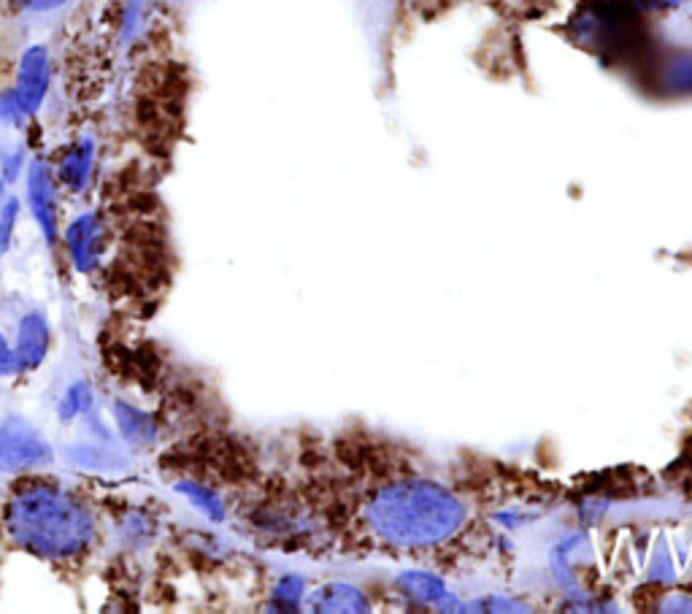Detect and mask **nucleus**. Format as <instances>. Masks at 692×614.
Here are the masks:
<instances>
[{"instance_id": "obj_1", "label": "nucleus", "mask_w": 692, "mask_h": 614, "mask_svg": "<svg viewBox=\"0 0 692 614\" xmlns=\"http://www.w3.org/2000/svg\"><path fill=\"white\" fill-rule=\"evenodd\" d=\"M363 520L368 537L385 550L422 555L463 531L465 504L430 479H396L368 495Z\"/></svg>"}, {"instance_id": "obj_2", "label": "nucleus", "mask_w": 692, "mask_h": 614, "mask_svg": "<svg viewBox=\"0 0 692 614\" xmlns=\"http://www.w3.org/2000/svg\"><path fill=\"white\" fill-rule=\"evenodd\" d=\"M3 526L11 542L44 561L82 557L98 537L93 509L69 490L49 484L16 490L5 504Z\"/></svg>"}, {"instance_id": "obj_3", "label": "nucleus", "mask_w": 692, "mask_h": 614, "mask_svg": "<svg viewBox=\"0 0 692 614\" xmlns=\"http://www.w3.org/2000/svg\"><path fill=\"white\" fill-rule=\"evenodd\" d=\"M54 449L41 431L22 417H9L0 422V471L22 474V471L44 469L52 463Z\"/></svg>"}, {"instance_id": "obj_4", "label": "nucleus", "mask_w": 692, "mask_h": 614, "mask_svg": "<svg viewBox=\"0 0 692 614\" xmlns=\"http://www.w3.org/2000/svg\"><path fill=\"white\" fill-rule=\"evenodd\" d=\"M25 198L31 206L33 219H36L38 230H41L44 241L49 246L58 244L60 239V222H58V184H54V171L49 162L33 160L25 173Z\"/></svg>"}, {"instance_id": "obj_5", "label": "nucleus", "mask_w": 692, "mask_h": 614, "mask_svg": "<svg viewBox=\"0 0 692 614\" xmlns=\"http://www.w3.org/2000/svg\"><path fill=\"white\" fill-rule=\"evenodd\" d=\"M49 84H52V60H49V49L44 44H33L22 52L20 65H16V84L14 93L20 98L22 109L27 117L36 115L44 106L49 95Z\"/></svg>"}, {"instance_id": "obj_6", "label": "nucleus", "mask_w": 692, "mask_h": 614, "mask_svg": "<svg viewBox=\"0 0 692 614\" xmlns=\"http://www.w3.org/2000/svg\"><path fill=\"white\" fill-rule=\"evenodd\" d=\"M65 250L78 274H93L104 257V225L93 212H84L73 217L63 233Z\"/></svg>"}, {"instance_id": "obj_7", "label": "nucleus", "mask_w": 692, "mask_h": 614, "mask_svg": "<svg viewBox=\"0 0 692 614\" xmlns=\"http://www.w3.org/2000/svg\"><path fill=\"white\" fill-rule=\"evenodd\" d=\"M49 320L44 312H27L20 317L14 341V371H33L49 354Z\"/></svg>"}, {"instance_id": "obj_8", "label": "nucleus", "mask_w": 692, "mask_h": 614, "mask_svg": "<svg viewBox=\"0 0 692 614\" xmlns=\"http://www.w3.org/2000/svg\"><path fill=\"white\" fill-rule=\"evenodd\" d=\"M95 171V141L89 136L78 139L69 146L58 166V179L71 193H84Z\"/></svg>"}, {"instance_id": "obj_9", "label": "nucleus", "mask_w": 692, "mask_h": 614, "mask_svg": "<svg viewBox=\"0 0 692 614\" xmlns=\"http://www.w3.org/2000/svg\"><path fill=\"white\" fill-rule=\"evenodd\" d=\"M114 422H117V431H120V436L125 438L131 447H149V444H155L157 438V425L155 420H151L149 411L133 407V404H125V401H117L114 404Z\"/></svg>"}, {"instance_id": "obj_10", "label": "nucleus", "mask_w": 692, "mask_h": 614, "mask_svg": "<svg viewBox=\"0 0 692 614\" xmlns=\"http://www.w3.org/2000/svg\"><path fill=\"white\" fill-rule=\"evenodd\" d=\"M312 606L314 610H323V612H354V610H365L363 595L357 590L347 588V585H328V588L317 590L312 595Z\"/></svg>"}, {"instance_id": "obj_11", "label": "nucleus", "mask_w": 692, "mask_h": 614, "mask_svg": "<svg viewBox=\"0 0 692 614\" xmlns=\"http://www.w3.org/2000/svg\"><path fill=\"white\" fill-rule=\"evenodd\" d=\"M177 493H182L184 498L195 506V509L204 511L208 520L219 522L224 517L222 498H219L211 487H206V484L193 482V479H184V482H177Z\"/></svg>"}, {"instance_id": "obj_12", "label": "nucleus", "mask_w": 692, "mask_h": 614, "mask_svg": "<svg viewBox=\"0 0 692 614\" xmlns=\"http://www.w3.org/2000/svg\"><path fill=\"white\" fill-rule=\"evenodd\" d=\"M95 409V396L89 382H73L69 390L63 393L58 404V417L63 422L78 420V417H89Z\"/></svg>"}, {"instance_id": "obj_13", "label": "nucleus", "mask_w": 692, "mask_h": 614, "mask_svg": "<svg viewBox=\"0 0 692 614\" xmlns=\"http://www.w3.org/2000/svg\"><path fill=\"white\" fill-rule=\"evenodd\" d=\"M71 460L82 469L89 471H114L125 466V458L117 455L114 449H106V447H93V444H82V447H71Z\"/></svg>"}, {"instance_id": "obj_14", "label": "nucleus", "mask_w": 692, "mask_h": 614, "mask_svg": "<svg viewBox=\"0 0 692 614\" xmlns=\"http://www.w3.org/2000/svg\"><path fill=\"white\" fill-rule=\"evenodd\" d=\"M403 588H406L416 601L444 599V582L436 577H427V574H409V577H403Z\"/></svg>"}, {"instance_id": "obj_15", "label": "nucleus", "mask_w": 692, "mask_h": 614, "mask_svg": "<svg viewBox=\"0 0 692 614\" xmlns=\"http://www.w3.org/2000/svg\"><path fill=\"white\" fill-rule=\"evenodd\" d=\"M25 120H27V115H25V109H22L20 98H16L14 87L3 89V93H0V122L9 128H20Z\"/></svg>"}, {"instance_id": "obj_16", "label": "nucleus", "mask_w": 692, "mask_h": 614, "mask_svg": "<svg viewBox=\"0 0 692 614\" xmlns=\"http://www.w3.org/2000/svg\"><path fill=\"white\" fill-rule=\"evenodd\" d=\"M16 219H20V198H5L3 206H0V257H3L5 246H9Z\"/></svg>"}, {"instance_id": "obj_17", "label": "nucleus", "mask_w": 692, "mask_h": 614, "mask_svg": "<svg viewBox=\"0 0 692 614\" xmlns=\"http://www.w3.org/2000/svg\"><path fill=\"white\" fill-rule=\"evenodd\" d=\"M22 168H25V149H14L9 155H3V166H0V173H3V184L16 182L22 177Z\"/></svg>"}, {"instance_id": "obj_18", "label": "nucleus", "mask_w": 692, "mask_h": 614, "mask_svg": "<svg viewBox=\"0 0 692 614\" xmlns=\"http://www.w3.org/2000/svg\"><path fill=\"white\" fill-rule=\"evenodd\" d=\"M668 82L677 89H692V58L673 63L671 71H668Z\"/></svg>"}, {"instance_id": "obj_19", "label": "nucleus", "mask_w": 692, "mask_h": 614, "mask_svg": "<svg viewBox=\"0 0 692 614\" xmlns=\"http://www.w3.org/2000/svg\"><path fill=\"white\" fill-rule=\"evenodd\" d=\"M11 371H14V347L0 334V376L11 374Z\"/></svg>"}, {"instance_id": "obj_20", "label": "nucleus", "mask_w": 692, "mask_h": 614, "mask_svg": "<svg viewBox=\"0 0 692 614\" xmlns=\"http://www.w3.org/2000/svg\"><path fill=\"white\" fill-rule=\"evenodd\" d=\"M16 3L27 11H52L58 5H63L65 0H16Z\"/></svg>"}, {"instance_id": "obj_21", "label": "nucleus", "mask_w": 692, "mask_h": 614, "mask_svg": "<svg viewBox=\"0 0 692 614\" xmlns=\"http://www.w3.org/2000/svg\"><path fill=\"white\" fill-rule=\"evenodd\" d=\"M646 5H655V9H671V5H679L682 0H641Z\"/></svg>"}]
</instances>
